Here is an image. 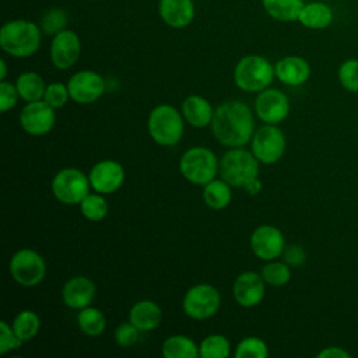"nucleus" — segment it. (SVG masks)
<instances>
[{"label":"nucleus","instance_id":"nucleus-32","mask_svg":"<svg viewBox=\"0 0 358 358\" xmlns=\"http://www.w3.org/2000/svg\"><path fill=\"white\" fill-rule=\"evenodd\" d=\"M69 22V14L66 10L55 7L45 11V14L41 18V29L46 35H56L57 32L66 29V25Z\"/></svg>","mask_w":358,"mask_h":358},{"label":"nucleus","instance_id":"nucleus-27","mask_svg":"<svg viewBox=\"0 0 358 358\" xmlns=\"http://www.w3.org/2000/svg\"><path fill=\"white\" fill-rule=\"evenodd\" d=\"M229 186L231 185H228L224 179L222 180L213 179L211 182L204 185V189H203L204 203L213 210L225 208L231 203V199H232Z\"/></svg>","mask_w":358,"mask_h":358},{"label":"nucleus","instance_id":"nucleus-2","mask_svg":"<svg viewBox=\"0 0 358 358\" xmlns=\"http://www.w3.org/2000/svg\"><path fill=\"white\" fill-rule=\"evenodd\" d=\"M42 29L32 21L17 18L7 21L0 28V46L14 57H28L38 52Z\"/></svg>","mask_w":358,"mask_h":358},{"label":"nucleus","instance_id":"nucleus-36","mask_svg":"<svg viewBox=\"0 0 358 358\" xmlns=\"http://www.w3.org/2000/svg\"><path fill=\"white\" fill-rule=\"evenodd\" d=\"M69 98H70L69 88L63 83H52V84L46 85L43 101L48 102L52 108L57 109V108L64 106L67 103Z\"/></svg>","mask_w":358,"mask_h":358},{"label":"nucleus","instance_id":"nucleus-5","mask_svg":"<svg viewBox=\"0 0 358 358\" xmlns=\"http://www.w3.org/2000/svg\"><path fill=\"white\" fill-rule=\"evenodd\" d=\"M148 131L159 145H175L185 131L182 115L171 105H158L148 116Z\"/></svg>","mask_w":358,"mask_h":358},{"label":"nucleus","instance_id":"nucleus-31","mask_svg":"<svg viewBox=\"0 0 358 358\" xmlns=\"http://www.w3.org/2000/svg\"><path fill=\"white\" fill-rule=\"evenodd\" d=\"M108 203L101 193H88L80 203V211L88 221H101L108 214Z\"/></svg>","mask_w":358,"mask_h":358},{"label":"nucleus","instance_id":"nucleus-3","mask_svg":"<svg viewBox=\"0 0 358 358\" xmlns=\"http://www.w3.org/2000/svg\"><path fill=\"white\" fill-rule=\"evenodd\" d=\"M218 171L228 185L246 187L259 176V161L253 152L235 147L224 154Z\"/></svg>","mask_w":358,"mask_h":358},{"label":"nucleus","instance_id":"nucleus-8","mask_svg":"<svg viewBox=\"0 0 358 358\" xmlns=\"http://www.w3.org/2000/svg\"><path fill=\"white\" fill-rule=\"evenodd\" d=\"M221 296L215 287L210 284H196L190 287L182 302L183 312L194 320H206L217 313Z\"/></svg>","mask_w":358,"mask_h":358},{"label":"nucleus","instance_id":"nucleus-17","mask_svg":"<svg viewBox=\"0 0 358 358\" xmlns=\"http://www.w3.org/2000/svg\"><path fill=\"white\" fill-rule=\"evenodd\" d=\"M264 280L255 271H245L236 277L232 285L235 301L243 308H252L262 302L264 298L266 287Z\"/></svg>","mask_w":358,"mask_h":358},{"label":"nucleus","instance_id":"nucleus-22","mask_svg":"<svg viewBox=\"0 0 358 358\" xmlns=\"http://www.w3.org/2000/svg\"><path fill=\"white\" fill-rule=\"evenodd\" d=\"M162 319L161 308L150 299H143L136 302L130 312H129V320L140 330V331H150L158 327L159 322Z\"/></svg>","mask_w":358,"mask_h":358},{"label":"nucleus","instance_id":"nucleus-11","mask_svg":"<svg viewBox=\"0 0 358 358\" xmlns=\"http://www.w3.org/2000/svg\"><path fill=\"white\" fill-rule=\"evenodd\" d=\"M56 122L55 108L43 99L27 102L20 113V124L22 130L31 136L48 134Z\"/></svg>","mask_w":358,"mask_h":358},{"label":"nucleus","instance_id":"nucleus-13","mask_svg":"<svg viewBox=\"0 0 358 358\" xmlns=\"http://www.w3.org/2000/svg\"><path fill=\"white\" fill-rule=\"evenodd\" d=\"M81 53L80 36L71 29H63L53 35L50 42V62L59 70H67L76 64Z\"/></svg>","mask_w":358,"mask_h":358},{"label":"nucleus","instance_id":"nucleus-43","mask_svg":"<svg viewBox=\"0 0 358 358\" xmlns=\"http://www.w3.org/2000/svg\"><path fill=\"white\" fill-rule=\"evenodd\" d=\"M0 69H1L0 78H1V80H6V76H7V64H6V60H4V59L0 60Z\"/></svg>","mask_w":358,"mask_h":358},{"label":"nucleus","instance_id":"nucleus-7","mask_svg":"<svg viewBox=\"0 0 358 358\" xmlns=\"http://www.w3.org/2000/svg\"><path fill=\"white\" fill-rule=\"evenodd\" d=\"M90 178L77 168H63L52 179V193L63 204L74 206L90 193Z\"/></svg>","mask_w":358,"mask_h":358},{"label":"nucleus","instance_id":"nucleus-41","mask_svg":"<svg viewBox=\"0 0 358 358\" xmlns=\"http://www.w3.org/2000/svg\"><path fill=\"white\" fill-rule=\"evenodd\" d=\"M317 358H350V352L341 347L330 345L319 351Z\"/></svg>","mask_w":358,"mask_h":358},{"label":"nucleus","instance_id":"nucleus-6","mask_svg":"<svg viewBox=\"0 0 358 358\" xmlns=\"http://www.w3.org/2000/svg\"><path fill=\"white\" fill-rule=\"evenodd\" d=\"M218 168L220 164L215 154L206 147H192L186 150L179 162V169L183 178L199 186L211 182L215 178Z\"/></svg>","mask_w":358,"mask_h":358},{"label":"nucleus","instance_id":"nucleus-44","mask_svg":"<svg viewBox=\"0 0 358 358\" xmlns=\"http://www.w3.org/2000/svg\"><path fill=\"white\" fill-rule=\"evenodd\" d=\"M322 1H330V0H322Z\"/></svg>","mask_w":358,"mask_h":358},{"label":"nucleus","instance_id":"nucleus-42","mask_svg":"<svg viewBox=\"0 0 358 358\" xmlns=\"http://www.w3.org/2000/svg\"><path fill=\"white\" fill-rule=\"evenodd\" d=\"M260 189H262V183H260V180H259V179H256L255 182H252L250 185H248V186H246V190H248L250 194H256V193H259V192H260Z\"/></svg>","mask_w":358,"mask_h":358},{"label":"nucleus","instance_id":"nucleus-1","mask_svg":"<svg viewBox=\"0 0 358 358\" xmlns=\"http://www.w3.org/2000/svg\"><path fill=\"white\" fill-rule=\"evenodd\" d=\"M214 137L229 148L242 147L252 140L255 117L250 108L241 101H228L214 110L211 120Z\"/></svg>","mask_w":358,"mask_h":358},{"label":"nucleus","instance_id":"nucleus-39","mask_svg":"<svg viewBox=\"0 0 358 358\" xmlns=\"http://www.w3.org/2000/svg\"><path fill=\"white\" fill-rule=\"evenodd\" d=\"M18 96H20V94L17 91L15 84L1 80V83H0V110L7 112L11 108H14L18 101Z\"/></svg>","mask_w":358,"mask_h":358},{"label":"nucleus","instance_id":"nucleus-34","mask_svg":"<svg viewBox=\"0 0 358 358\" xmlns=\"http://www.w3.org/2000/svg\"><path fill=\"white\" fill-rule=\"evenodd\" d=\"M267 355V344L259 337H246L241 340L235 350L236 358H266Z\"/></svg>","mask_w":358,"mask_h":358},{"label":"nucleus","instance_id":"nucleus-35","mask_svg":"<svg viewBox=\"0 0 358 358\" xmlns=\"http://www.w3.org/2000/svg\"><path fill=\"white\" fill-rule=\"evenodd\" d=\"M340 84L350 92H358V59L344 60L337 70Z\"/></svg>","mask_w":358,"mask_h":358},{"label":"nucleus","instance_id":"nucleus-10","mask_svg":"<svg viewBox=\"0 0 358 358\" xmlns=\"http://www.w3.org/2000/svg\"><path fill=\"white\" fill-rule=\"evenodd\" d=\"M252 152L259 162L274 164L285 152V136L275 124H264L255 130Z\"/></svg>","mask_w":358,"mask_h":358},{"label":"nucleus","instance_id":"nucleus-16","mask_svg":"<svg viewBox=\"0 0 358 358\" xmlns=\"http://www.w3.org/2000/svg\"><path fill=\"white\" fill-rule=\"evenodd\" d=\"M91 187L101 193L109 194L116 192L124 182V169L117 161L103 159L96 162L90 171Z\"/></svg>","mask_w":358,"mask_h":358},{"label":"nucleus","instance_id":"nucleus-18","mask_svg":"<svg viewBox=\"0 0 358 358\" xmlns=\"http://www.w3.org/2000/svg\"><path fill=\"white\" fill-rule=\"evenodd\" d=\"M193 0H159L158 14L164 24L171 28H185L190 25L194 18Z\"/></svg>","mask_w":358,"mask_h":358},{"label":"nucleus","instance_id":"nucleus-23","mask_svg":"<svg viewBox=\"0 0 358 358\" xmlns=\"http://www.w3.org/2000/svg\"><path fill=\"white\" fill-rule=\"evenodd\" d=\"M182 113L186 122L193 127H206L211 124L214 116L211 103L200 95L187 96L182 103Z\"/></svg>","mask_w":358,"mask_h":358},{"label":"nucleus","instance_id":"nucleus-4","mask_svg":"<svg viewBox=\"0 0 358 358\" xmlns=\"http://www.w3.org/2000/svg\"><path fill=\"white\" fill-rule=\"evenodd\" d=\"M274 76V66L260 55L243 56L234 69L236 87L248 92H260L268 88Z\"/></svg>","mask_w":358,"mask_h":358},{"label":"nucleus","instance_id":"nucleus-28","mask_svg":"<svg viewBox=\"0 0 358 358\" xmlns=\"http://www.w3.org/2000/svg\"><path fill=\"white\" fill-rule=\"evenodd\" d=\"M77 323L80 330L90 337L101 336L106 327L105 315L102 313V310L94 306H85L80 309L77 315Z\"/></svg>","mask_w":358,"mask_h":358},{"label":"nucleus","instance_id":"nucleus-40","mask_svg":"<svg viewBox=\"0 0 358 358\" xmlns=\"http://www.w3.org/2000/svg\"><path fill=\"white\" fill-rule=\"evenodd\" d=\"M282 256H284V262L292 267H298L303 264L306 260V253L303 248L299 245H289L288 248L284 249Z\"/></svg>","mask_w":358,"mask_h":358},{"label":"nucleus","instance_id":"nucleus-24","mask_svg":"<svg viewBox=\"0 0 358 358\" xmlns=\"http://www.w3.org/2000/svg\"><path fill=\"white\" fill-rule=\"evenodd\" d=\"M303 4V0H262L264 11L273 20L281 22L298 21Z\"/></svg>","mask_w":358,"mask_h":358},{"label":"nucleus","instance_id":"nucleus-45","mask_svg":"<svg viewBox=\"0 0 358 358\" xmlns=\"http://www.w3.org/2000/svg\"><path fill=\"white\" fill-rule=\"evenodd\" d=\"M90 1H94V0H90Z\"/></svg>","mask_w":358,"mask_h":358},{"label":"nucleus","instance_id":"nucleus-12","mask_svg":"<svg viewBox=\"0 0 358 358\" xmlns=\"http://www.w3.org/2000/svg\"><path fill=\"white\" fill-rule=\"evenodd\" d=\"M257 117L268 124L282 122L289 113V101L287 95L277 88H266L259 92L255 101Z\"/></svg>","mask_w":358,"mask_h":358},{"label":"nucleus","instance_id":"nucleus-29","mask_svg":"<svg viewBox=\"0 0 358 358\" xmlns=\"http://www.w3.org/2000/svg\"><path fill=\"white\" fill-rule=\"evenodd\" d=\"M13 329L15 334L22 340V341H29L32 340L41 327V319L39 316L29 309L21 310L13 320Z\"/></svg>","mask_w":358,"mask_h":358},{"label":"nucleus","instance_id":"nucleus-15","mask_svg":"<svg viewBox=\"0 0 358 358\" xmlns=\"http://www.w3.org/2000/svg\"><path fill=\"white\" fill-rule=\"evenodd\" d=\"M250 248L262 260H274L282 255L285 249V239L277 227L264 224L252 232Z\"/></svg>","mask_w":358,"mask_h":358},{"label":"nucleus","instance_id":"nucleus-21","mask_svg":"<svg viewBox=\"0 0 358 358\" xmlns=\"http://www.w3.org/2000/svg\"><path fill=\"white\" fill-rule=\"evenodd\" d=\"M333 17L331 7L326 1L316 0L303 4L298 22L309 29H324L333 22Z\"/></svg>","mask_w":358,"mask_h":358},{"label":"nucleus","instance_id":"nucleus-30","mask_svg":"<svg viewBox=\"0 0 358 358\" xmlns=\"http://www.w3.org/2000/svg\"><path fill=\"white\" fill-rule=\"evenodd\" d=\"M201 358H228L231 344L222 334H210L199 345Z\"/></svg>","mask_w":358,"mask_h":358},{"label":"nucleus","instance_id":"nucleus-26","mask_svg":"<svg viewBox=\"0 0 358 358\" xmlns=\"http://www.w3.org/2000/svg\"><path fill=\"white\" fill-rule=\"evenodd\" d=\"M15 87L20 94V98H22L27 102L43 99L46 90L43 78L35 71H27L20 74L15 81Z\"/></svg>","mask_w":358,"mask_h":358},{"label":"nucleus","instance_id":"nucleus-19","mask_svg":"<svg viewBox=\"0 0 358 358\" xmlns=\"http://www.w3.org/2000/svg\"><path fill=\"white\" fill-rule=\"evenodd\" d=\"M95 296V284L84 275H77L64 282L62 288L63 302L71 309L90 306Z\"/></svg>","mask_w":358,"mask_h":358},{"label":"nucleus","instance_id":"nucleus-25","mask_svg":"<svg viewBox=\"0 0 358 358\" xmlns=\"http://www.w3.org/2000/svg\"><path fill=\"white\" fill-rule=\"evenodd\" d=\"M165 358H199V345L189 337L182 334H173L164 340L161 347Z\"/></svg>","mask_w":358,"mask_h":358},{"label":"nucleus","instance_id":"nucleus-33","mask_svg":"<svg viewBox=\"0 0 358 358\" xmlns=\"http://www.w3.org/2000/svg\"><path fill=\"white\" fill-rule=\"evenodd\" d=\"M260 275L266 284L281 287L291 280V268L285 262H270L262 268Z\"/></svg>","mask_w":358,"mask_h":358},{"label":"nucleus","instance_id":"nucleus-20","mask_svg":"<svg viewBox=\"0 0 358 358\" xmlns=\"http://www.w3.org/2000/svg\"><path fill=\"white\" fill-rule=\"evenodd\" d=\"M275 77L285 85H302L310 77V64L301 56H285L274 66Z\"/></svg>","mask_w":358,"mask_h":358},{"label":"nucleus","instance_id":"nucleus-9","mask_svg":"<svg viewBox=\"0 0 358 358\" xmlns=\"http://www.w3.org/2000/svg\"><path fill=\"white\" fill-rule=\"evenodd\" d=\"M10 274L22 287H35L42 282L46 274L43 257L32 249L17 250L10 260Z\"/></svg>","mask_w":358,"mask_h":358},{"label":"nucleus","instance_id":"nucleus-38","mask_svg":"<svg viewBox=\"0 0 358 358\" xmlns=\"http://www.w3.org/2000/svg\"><path fill=\"white\" fill-rule=\"evenodd\" d=\"M138 329L129 320L120 323L115 330V341L120 347H130L138 340Z\"/></svg>","mask_w":358,"mask_h":358},{"label":"nucleus","instance_id":"nucleus-14","mask_svg":"<svg viewBox=\"0 0 358 358\" xmlns=\"http://www.w3.org/2000/svg\"><path fill=\"white\" fill-rule=\"evenodd\" d=\"M70 98L77 103H92L105 91L101 74L92 70H81L73 74L67 83Z\"/></svg>","mask_w":358,"mask_h":358},{"label":"nucleus","instance_id":"nucleus-37","mask_svg":"<svg viewBox=\"0 0 358 358\" xmlns=\"http://www.w3.org/2000/svg\"><path fill=\"white\" fill-rule=\"evenodd\" d=\"M22 340L15 334L13 326H10L7 322H0V354L4 355L8 351L18 350L22 345Z\"/></svg>","mask_w":358,"mask_h":358}]
</instances>
